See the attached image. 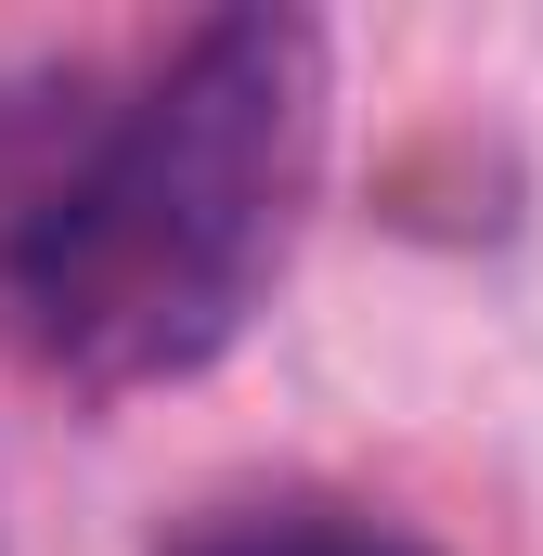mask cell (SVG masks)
<instances>
[{
  "instance_id": "2",
  "label": "cell",
  "mask_w": 543,
  "mask_h": 556,
  "mask_svg": "<svg viewBox=\"0 0 543 556\" xmlns=\"http://www.w3.org/2000/svg\"><path fill=\"white\" fill-rule=\"evenodd\" d=\"M168 556H427V544H402L389 518H363V505H220V518H194Z\"/></svg>"
},
{
  "instance_id": "1",
  "label": "cell",
  "mask_w": 543,
  "mask_h": 556,
  "mask_svg": "<svg viewBox=\"0 0 543 556\" xmlns=\"http://www.w3.org/2000/svg\"><path fill=\"white\" fill-rule=\"evenodd\" d=\"M324 168V26L220 13L168 52L91 168L26 220V337L78 389H168L272 298Z\"/></svg>"
}]
</instances>
